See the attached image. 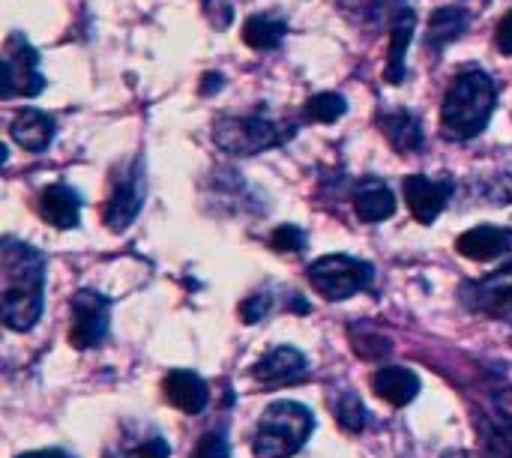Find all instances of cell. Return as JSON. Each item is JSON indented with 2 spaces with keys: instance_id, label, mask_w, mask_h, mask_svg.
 I'll return each mask as SVG.
<instances>
[{
  "instance_id": "cell-1",
  "label": "cell",
  "mask_w": 512,
  "mask_h": 458,
  "mask_svg": "<svg viewBox=\"0 0 512 458\" xmlns=\"http://www.w3.org/2000/svg\"><path fill=\"white\" fill-rule=\"evenodd\" d=\"M0 312L3 324L15 333L30 330L42 315L45 291V258L18 240H3L0 252Z\"/></svg>"
},
{
  "instance_id": "cell-2",
  "label": "cell",
  "mask_w": 512,
  "mask_h": 458,
  "mask_svg": "<svg viewBox=\"0 0 512 458\" xmlns=\"http://www.w3.org/2000/svg\"><path fill=\"white\" fill-rule=\"evenodd\" d=\"M495 108V84L480 69H465L453 78L447 87L444 105H441V123L450 138H474L489 126Z\"/></svg>"
},
{
  "instance_id": "cell-3",
  "label": "cell",
  "mask_w": 512,
  "mask_h": 458,
  "mask_svg": "<svg viewBox=\"0 0 512 458\" xmlns=\"http://www.w3.org/2000/svg\"><path fill=\"white\" fill-rule=\"evenodd\" d=\"M315 432V417L300 402H273L252 435V453L258 458H291L303 450L309 435Z\"/></svg>"
},
{
  "instance_id": "cell-4",
  "label": "cell",
  "mask_w": 512,
  "mask_h": 458,
  "mask_svg": "<svg viewBox=\"0 0 512 458\" xmlns=\"http://www.w3.org/2000/svg\"><path fill=\"white\" fill-rule=\"evenodd\" d=\"M306 276L321 297L348 300L357 291L372 285L375 270H372V264L351 258V255H327V258H318L315 264H309Z\"/></svg>"
},
{
  "instance_id": "cell-5",
  "label": "cell",
  "mask_w": 512,
  "mask_h": 458,
  "mask_svg": "<svg viewBox=\"0 0 512 458\" xmlns=\"http://www.w3.org/2000/svg\"><path fill=\"white\" fill-rule=\"evenodd\" d=\"M213 138L222 150L234 156H255L267 147H276L282 141V132L267 117H225L216 123Z\"/></svg>"
},
{
  "instance_id": "cell-6",
  "label": "cell",
  "mask_w": 512,
  "mask_h": 458,
  "mask_svg": "<svg viewBox=\"0 0 512 458\" xmlns=\"http://www.w3.org/2000/svg\"><path fill=\"white\" fill-rule=\"evenodd\" d=\"M45 78L39 72V57L36 51L27 45V39H21L18 33H12L6 39L3 48V78H0V96L12 99V96H36L42 93Z\"/></svg>"
},
{
  "instance_id": "cell-7",
  "label": "cell",
  "mask_w": 512,
  "mask_h": 458,
  "mask_svg": "<svg viewBox=\"0 0 512 458\" xmlns=\"http://www.w3.org/2000/svg\"><path fill=\"white\" fill-rule=\"evenodd\" d=\"M108 312L111 303L96 291H78L72 297V327H69V345L78 351H87L99 345L108 333Z\"/></svg>"
},
{
  "instance_id": "cell-8",
  "label": "cell",
  "mask_w": 512,
  "mask_h": 458,
  "mask_svg": "<svg viewBox=\"0 0 512 458\" xmlns=\"http://www.w3.org/2000/svg\"><path fill=\"white\" fill-rule=\"evenodd\" d=\"M141 201H144V177H141V165L135 162L132 171H126L114 183V192L105 204V225L111 231H123L138 216Z\"/></svg>"
},
{
  "instance_id": "cell-9",
  "label": "cell",
  "mask_w": 512,
  "mask_h": 458,
  "mask_svg": "<svg viewBox=\"0 0 512 458\" xmlns=\"http://www.w3.org/2000/svg\"><path fill=\"white\" fill-rule=\"evenodd\" d=\"M450 192H453L450 180H432V177H423V174H414V177L405 180V201H408L414 219L423 222V225H432L441 216Z\"/></svg>"
},
{
  "instance_id": "cell-10",
  "label": "cell",
  "mask_w": 512,
  "mask_h": 458,
  "mask_svg": "<svg viewBox=\"0 0 512 458\" xmlns=\"http://www.w3.org/2000/svg\"><path fill=\"white\" fill-rule=\"evenodd\" d=\"M468 300L474 309L495 315V318H507L512 315V264L504 270H495L492 276L474 282L468 291Z\"/></svg>"
},
{
  "instance_id": "cell-11",
  "label": "cell",
  "mask_w": 512,
  "mask_h": 458,
  "mask_svg": "<svg viewBox=\"0 0 512 458\" xmlns=\"http://www.w3.org/2000/svg\"><path fill=\"white\" fill-rule=\"evenodd\" d=\"M36 207H39V216L60 228V231H69V228H78V219H81V198L75 189H69L66 183H51L39 192L36 198Z\"/></svg>"
},
{
  "instance_id": "cell-12",
  "label": "cell",
  "mask_w": 512,
  "mask_h": 458,
  "mask_svg": "<svg viewBox=\"0 0 512 458\" xmlns=\"http://www.w3.org/2000/svg\"><path fill=\"white\" fill-rule=\"evenodd\" d=\"M162 393L183 414H201L207 408V402H210V390H207L204 378L189 372V369L168 372L165 381H162Z\"/></svg>"
},
{
  "instance_id": "cell-13",
  "label": "cell",
  "mask_w": 512,
  "mask_h": 458,
  "mask_svg": "<svg viewBox=\"0 0 512 458\" xmlns=\"http://www.w3.org/2000/svg\"><path fill=\"white\" fill-rule=\"evenodd\" d=\"M456 249H459V255H465L471 261H495L512 249V231L495 228V225H480V228L465 231L456 240Z\"/></svg>"
},
{
  "instance_id": "cell-14",
  "label": "cell",
  "mask_w": 512,
  "mask_h": 458,
  "mask_svg": "<svg viewBox=\"0 0 512 458\" xmlns=\"http://www.w3.org/2000/svg\"><path fill=\"white\" fill-rule=\"evenodd\" d=\"M372 390L393 408H405L417 399L420 378H417V372H411L405 366H384L372 375Z\"/></svg>"
},
{
  "instance_id": "cell-15",
  "label": "cell",
  "mask_w": 512,
  "mask_h": 458,
  "mask_svg": "<svg viewBox=\"0 0 512 458\" xmlns=\"http://www.w3.org/2000/svg\"><path fill=\"white\" fill-rule=\"evenodd\" d=\"M306 372V357L297 351V348H288V345H279L273 348L270 354H264L252 375L255 381L261 384H285V381H297L300 375Z\"/></svg>"
},
{
  "instance_id": "cell-16",
  "label": "cell",
  "mask_w": 512,
  "mask_h": 458,
  "mask_svg": "<svg viewBox=\"0 0 512 458\" xmlns=\"http://www.w3.org/2000/svg\"><path fill=\"white\" fill-rule=\"evenodd\" d=\"M9 132H12L15 144H21L24 150L39 153L54 141V120L39 108H24V111L15 114Z\"/></svg>"
},
{
  "instance_id": "cell-17",
  "label": "cell",
  "mask_w": 512,
  "mask_h": 458,
  "mask_svg": "<svg viewBox=\"0 0 512 458\" xmlns=\"http://www.w3.org/2000/svg\"><path fill=\"white\" fill-rule=\"evenodd\" d=\"M414 27H417V15L414 9H402L393 21V33H390V60H387V72L384 78L390 84H402L405 81V54L408 45L414 39Z\"/></svg>"
},
{
  "instance_id": "cell-18",
  "label": "cell",
  "mask_w": 512,
  "mask_h": 458,
  "mask_svg": "<svg viewBox=\"0 0 512 458\" xmlns=\"http://www.w3.org/2000/svg\"><path fill=\"white\" fill-rule=\"evenodd\" d=\"M354 210L363 222H384L396 213V198L393 192L378 183V180H369L357 189L354 195Z\"/></svg>"
},
{
  "instance_id": "cell-19",
  "label": "cell",
  "mask_w": 512,
  "mask_h": 458,
  "mask_svg": "<svg viewBox=\"0 0 512 458\" xmlns=\"http://www.w3.org/2000/svg\"><path fill=\"white\" fill-rule=\"evenodd\" d=\"M381 129L387 135V141L399 150V153H411L423 144V129H420V120L408 111H396V114H387L381 117Z\"/></svg>"
},
{
  "instance_id": "cell-20",
  "label": "cell",
  "mask_w": 512,
  "mask_h": 458,
  "mask_svg": "<svg viewBox=\"0 0 512 458\" xmlns=\"http://www.w3.org/2000/svg\"><path fill=\"white\" fill-rule=\"evenodd\" d=\"M468 24V15L462 6H441L432 12L429 18V48L441 51L444 45H450Z\"/></svg>"
},
{
  "instance_id": "cell-21",
  "label": "cell",
  "mask_w": 512,
  "mask_h": 458,
  "mask_svg": "<svg viewBox=\"0 0 512 458\" xmlns=\"http://www.w3.org/2000/svg\"><path fill=\"white\" fill-rule=\"evenodd\" d=\"M285 21H276L270 15H252L246 24H243V42L249 48H258V51H270L282 42L285 36Z\"/></svg>"
},
{
  "instance_id": "cell-22",
  "label": "cell",
  "mask_w": 512,
  "mask_h": 458,
  "mask_svg": "<svg viewBox=\"0 0 512 458\" xmlns=\"http://www.w3.org/2000/svg\"><path fill=\"white\" fill-rule=\"evenodd\" d=\"M333 411H336V420L345 432H363L366 429V408H363L360 396H354L351 390L339 393V399H333Z\"/></svg>"
},
{
  "instance_id": "cell-23",
  "label": "cell",
  "mask_w": 512,
  "mask_h": 458,
  "mask_svg": "<svg viewBox=\"0 0 512 458\" xmlns=\"http://www.w3.org/2000/svg\"><path fill=\"white\" fill-rule=\"evenodd\" d=\"M345 111H348V102H345V96H339V93H315V96L306 102V117H309V120H318V123H333V120H339Z\"/></svg>"
},
{
  "instance_id": "cell-24",
  "label": "cell",
  "mask_w": 512,
  "mask_h": 458,
  "mask_svg": "<svg viewBox=\"0 0 512 458\" xmlns=\"http://www.w3.org/2000/svg\"><path fill=\"white\" fill-rule=\"evenodd\" d=\"M171 456V447L162 435H150V438H141L135 441L132 447L123 450L120 458H168Z\"/></svg>"
},
{
  "instance_id": "cell-25",
  "label": "cell",
  "mask_w": 512,
  "mask_h": 458,
  "mask_svg": "<svg viewBox=\"0 0 512 458\" xmlns=\"http://www.w3.org/2000/svg\"><path fill=\"white\" fill-rule=\"evenodd\" d=\"M276 252H303L306 249V234L297 225H279L270 237Z\"/></svg>"
},
{
  "instance_id": "cell-26",
  "label": "cell",
  "mask_w": 512,
  "mask_h": 458,
  "mask_svg": "<svg viewBox=\"0 0 512 458\" xmlns=\"http://www.w3.org/2000/svg\"><path fill=\"white\" fill-rule=\"evenodd\" d=\"M192 458H228V441L222 432H207L198 441V450Z\"/></svg>"
},
{
  "instance_id": "cell-27",
  "label": "cell",
  "mask_w": 512,
  "mask_h": 458,
  "mask_svg": "<svg viewBox=\"0 0 512 458\" xmlns=\"http://www.w3.org/2000/svg\"><path fill=\"white\" fill-rule=\"evenodd\" d=\"M267 312H270V297H267V294H252V297L240 306V315H243L246 324H258Z\"/></svg>"
},
{
  "instance_id": "cell-28",
  "label": "cell",
  "mask_w": 512,
  "mask_h": 458,
  "mask_svg": "<svg viewBox=\"0 0 512 458\" xmlns=\"http://www.w3.org/2000/svg\"><path fill=\"white\" fill-rule=\"evenodd\" d=\"M495 42H498V48H501L504 54H512V9L498 21V36H495Z\"/></svg>"
},
{
  "instance_id": "cell-29",
  "label": "cell",
  "mask_w": 512,
  "mask_h": 458,
  "mask_svg": "<svg viewBox=\"0 0 512 458\" xmlns=\"http://www.w3.org/2000/svg\"><path fill=\"white\" fill-rule=\"evenodd\" d=\"M495 405H498V411H501L504 423L512 429V387L510 390H501V393L495 396Z\"/></svg>"
},
{
  "instance_id": "cell-30",
  "label": "cell",
  "mask_w": 512,
  "mask_h": 458,
  "mask_svg": "<svg viewBox=\"0 0 512 458\" xmlns=\"http://www.w3.org/2000/svg\"><path fill=\"white\" fill-rule=\"evenodd\" d=\"M222 87V75H204V84H201V93H210V90H219Z\"/></svg>"
},
{
  "instance_id": "cell-31",
  "label": "cell",
  "mask_w": 512,
  "mask_h": 458,
  "mask_svg": "<svg viewBox=\"0 0 512 458\" xmlns=\"http://www.w3.org/2000/svg\"><path fill=\"white\" fill-rule=\"evenodd\" d=\"M18 458H69L66 453H60V450H36V453H24V456Z\"/></svg>"
}]
</instances>
